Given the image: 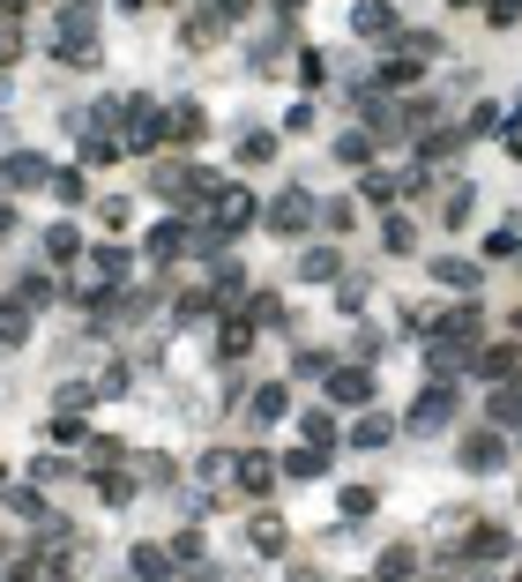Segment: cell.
<instances>
[{"mask_svg": "<svg viewBox=\"0 0 522 582\" xmlns=\"http://www.w3.org/2000/svg\"><path fill=\"white\" fill-rule=\"evenodd\" d=\"M328 463H336V448H322V441H298L292 456H284V479L306 485V479H328Z\"/></svg>", "mask_w": 522, "mask_h": 582, "instance_id": "603a6c76", "label": "cell"}, {"mask_svg": "<svg viewBox=\"0 0 522 582\" xmlns=\"http://www.w3.org/2000/svg\"><path fill=\"white\" fill-rule=\"evenodd\" d=\"M298 8H306V0H276V16H298Z\"/></svg>", "mask_w": 522, "mask_h": 582, "instance_id": "816d5d0a", "label": "cell"}, {"mask_svg": "<svg viewBox=\"0 0 522 582\" xmlns=\"http://www.w3.org/2000/svg\"><path fill=\"white\" fill-rule=\"evenodd\" d=\"M447 8H477V0H447Z\"/></svg>", "mask_w": 522, "mask_h": 582, "instance_id": "11a10c76", "label": "cell"}, {"mask_svg": "<svg viewBox=\"0 0 522 582\" xmlns=\"http://www.w3.org/2000/svg\"><path fill=\"white\" fill-rule=\"evenodd\" d=\"M373 575H381V582H411V575H418V553H411V545H388Z\"/></svg>", "mask_w": 522, "mask_h": 582, "instance_id": "ab89813d", "label": "cell"}, {"mask_svg": "<svg viewBox=\"0 0 522 582\" xmlns=\"http://www.w3.org/2000/svg\"><path fill=\"white\" fill-rule=\"evenodd\" d=\"M262 322V329H292V306H284V292H254V299H239Z\"/></svg>", "mask_w": 522, "mask_h": 582, "instance_id": "e575fe53", "label": "cell"}, {"mask_svg": "<svg viewBox=\"0 0 522 582\" xmlns=\"http://www.w3.org/2000/svg\"><path fill=\"white\" fill-rule=\"evenodd\" d=\"M284 135H314V98H298L292 112H284Z\"/></svg>", "mask_w": 522, "mask_h": 582, "instance_id": "c3c4849f", "label": "cell"}, {"mask_svg": "<svg viewBox=\"0 0 522 582\" xmlns=\"http://www.w3.org/2000/svg\"><path fill=\"white\" fill-rule=\"evenodd\" d=\"M328 366H336V358H328L322 344H298L292 352V381H328Z\"/></svg>", "mask_w": 522, "mask_h": 582, "instance_id": "f35d334b", "label": "cell"}, {"mask_svg": "<svg viewBox=\"0 0 522 582\" xmlns=\"http://www.w3.org/2000/svg\"><path fill=\"white\" fill-rule=\"evenodd\" d=\"M292 426H298V441H322V448H336V433H344L336 426V404H306Z\"/></svg>", "mask_w": 522, "mask_h": 582, "instance_id": "f1b7e54d", "label": "cell"}, {"mask_svg": "<svg viewBox=\"0 0 522 582\" xmlns=\"http://www.w3.org/2000/svg\"><path fill=\"white\" fill-rule=\"evenodd\" d=\"M396 433H403V418H388V411H373V404H366L358 418H351V433H344V441L358 448V456H366V448H388Z\"/></svg>", "mask_w": 522, "mask_h": 582, "instance_id": "e0dca14e", "label": "cell"}, {"mask_svg": "<svg viewBox=\"0 0 522 582\" xmlns=\"http://www.w3.org/2000/svg\"><path fill=\"white\" fill-rule=\"evenodd\" d=\"M201 142H209V105H201V98H179V105H173V150L187 157V150H201Z\"/></svg>", "mask_w": 522, "mask_h": 582, "instance_id": "9a60e30c", "label": "cell"}, {"mask_svg": "<svg viewBox=\"0 0 522 582\" xmlns=\"http://www.w3.org/2000/svg\"><path fill=\"white\" fill-rule=\"evenodd\" d=\"M247 553H262V560L292 553V523H284L276 507H254V515H247Z\"/></svg>", "mask_w": 522, "mask_h": 582, "instance_id": "9c48e42d", "label": "cell"}, {"mask_svg": "<svg viewBox=\"0 0 522 582\" xmlns=\"http://www.w3.org/2000/svg\"><path fill=\"white\" fill-rule=\"evenodd\" d=\"M0 344H8V352H16V344H30V306L16 299V292L0 299Z\"/></svg>", "mask_w": 522, "mask_h": 582, "instance_id": "836d02e7", "label": "cell"}, {"mask_svg": "<svg viewBox=\"0 0 522 582\" xmlns=\"http://www.w3.org/2000/svg\"><path fill=\"white\" fill-rule=\"evenodd\" d=\"M30 8H38V0H0V23H23Z\"/></svg>", "mask_w": 522, "mask_h": 582, "instance_id": "681fc988", "label": "cell"}, {"mask_svg": "<svg viewBox=\"0 0 522 582\" xmlns=\"http://www.w3.org/2000/svg\"><path fill=\"white\" fill-rule=\"evenodd\" d=\"M90 277H105V284H127L135 277V247H120V239H90V262H82Z\"/></svg>", "mask_w": 522, "mask_h": 582, "instance_id": "d6986e66", "label": "cell"}, {"mask_svg": "<svg viewBox=\"0 0 522 582\" xmlns=\"http://www.w3.org/2000/svg\"><path fill=\"white\" fill-rule=\"evenodd\" d=\"M16 299H23L30 314H46V306L68 299V284H52V269H23V277H16Z\"/></svg>", "mask_w": 522, "mask_h": 582, "instance_id": "d4e9b609", "label": "cell"}, {"mask_svg": "<svg viewBox=\"0 0 522 582\" xmlns=\"http://www.w3.org/2000/svg\"><path fill=\"white\" fill-rule=\"evenodd\" d=\"M373 142H381V135H358V127L336 135V165H373Z\"/></svg>", "mask_w": 522, "mask_h": 582, "instance_id": "b9f144b4", "label": "cell"}, {"mask_svg": "<svg viewBox=\"0 0 522 582\" xmlns=\"http://www.w3.org/2000/svg\"><path fill=\"white\" fill-rule=\"evenodd\" d=\"M52 172H60L52 157H38V150H8V157H0V195H46Z\"/></svg>", "mask_w": 522, "mask_h": 582, "instance_id": "8992f818", "label": "cell"}, {"mask_svg": "<svg viewBox=\"0 0 522 582\" xmlns=\"http://www.w3.org/2000/svg\"><path fill=\"white\" fill-rule=\"evenodd\" d=\"M127 568H135V582H173L179 575L173 537H142V545H127Z\"/></svg>", "mask_w": 522, "mask_h": 582, "instance_id": "30bf717a", "label": "cell"}, {"mask_svg": "<svg viewBox=\"0 0 522 582\" xmlns=\"http://www.w3.org/2000/svg\"><path fill=\"white\" fill-rule=\"evenodd\" d=\"M120 142H127V157H157L165 142H173V105H157V98H127V127H120Z\"/></svg>", "mask_w": 522, "mask_h": 582, "instance_id": "3957f363", "label": "cell"}, {"mask_svg": "<svg viewBox=\"0 0 522 582\" xmlns=\"http://www.w3.org/2000/svg\"><path fill=\"white\" fill-rule=\"evenodd\" d=\"M173 553H179V575H187V568L209 553V537H201V531H179V537H173Z\"/></svg>", "mask_w": 522, "mask_h": 582, "instance_id": "bcb514c9", "label": "cell"}, {"mask_svg": "<svg viewBox=\"0 0 522 582\" xmlns=\"http://www.w3.org/2000/svg\"><path fill=\"white\" fill-rule=\"evenodd\" d=\"M217 187L224 179L209 172V165H195V157H157V165H149V195H157L165 209H187V217H201Z\"/></svg>", "mask_w": 522, "mask_h": 582, "instance_id": "6da1fadb", "label": "cell"}, {"mask_svg": "<svg viewBox=\"0 0 522 582\" xmlns=\"http://www.w3.org/2000/svg\"><path fill=\"white\" fill-rule=\"evenodd\" d=\"M508 322H515V336H522V306H515V314H508Z\"/></svg>", "mask_w": 522, "mask_h": 582, "instance_id": "db71d44e", "label": "cell"}, {"mask_svg": "<svg viewBox=\"0 0 522 582\" xmlns=\"http://www.w3.org/2000/svg\"><path fill=\"white\" fill-rule=\"evenodd\" d=\"M75 157H82V165H120V135H105V127H82V135H75Z\"/></svg>", "mask_w": 522, "mask_h": 582, "instance_id": "f546056e", "label": "cell"}, {"mask_svg": "<svg viewBox=\"0 0 522 582\" xmlns=\"http://www.w3.org/2000/svg\"><path fill=\"white\" fill-rule=\"evenodd\" d=\"M344 269H351V262H344V247H328V239H322V247H306V254L292 262V277H298V284H336Z\"/></svg>", "mask_w": 522, "mask_h": 582, "instance_id": "ffe728a7", "label": "cell"}, {"mask_svg": "<svg viewBox=\"0 0 522 582\" xmlns=\"http://www.w3.org/2000/svg\"><path fill=\"white\" fill-rule=\"evenodd\" d=\"M224 30H232V16H217V8H187V16H179V46L187 52H217L224 46Z\"/></svg>", "mask_w": 522, "mask_h": 582, "instance_id": "7c38bea8", "label": "cell"}, {"mask_svg": "<svg viewBox=\"0 0 522 582\" xmlns=\"http://www.w3.org/2000/svg\"><path fill=\"white\" fill-rule=\"evenodd\" d=\"M366 299H373V284L344 269V277H336V314H366Z\"/></svg>", "mask_w": 522, "mask_h": 582, "instance_id": "60d3db41", "label": "cell"}, {"mask_svg": "<svg viewBox=\"0 0 522 582\" xmlns=\"http://www.w3.org/2000/svg\"><path fill=\"white\" fill-rule=\"evenodd\" d=\"M471 374L493 381V388H500V381H522V344H477V352H471Z\"/></svg>", "mask_w": 522, "mask_h": 582, "instance_id": "5bb4252c", "label": "cell"}, {"mask_svg": "<svg viewBox=\"0 0 522 582\" xmlns=\"http://www.w3.org/2000/svg\"><path fill=\"white\" fill-rule=\"evenodd\" d=\"M16 231V195H0V239Z\"/></svg>", "mask_w": 522, "mask_h": 582, "instance_id": "f907efd6", "label": "cell"}, {"mask_svg": "<svg viewBox=\"0 0 522 582\" xmlns=\"http://www.w3.org/2000/svg\"><path fill=\"white\" fill-rule=\"evenodd\" d=\"M30 485H75V456H68V448L38 456V463H30Z\"/></svg>", "mask_w": 522, "mask_h": 582, "instance_id": "8d00e7d4", "label": "cell"}, {"mask_svg": "<svg viewBox=\"0 0 522 582\" xmlns=\"http://www.w3.org/2000/svg\"><path fill=\"white\" fill-rule=\"evenodd\" d=\"M463 553H471V560H508V553H515V537H508V523H471Z\"/></svg>", "mask_w": 522, "mask_h": 582, "instance_id": "4316f807", "label": "cell"}, {"mask_svg": "<svg viewBox=\"0 0 522 582\" xmlns=\"http://www.w3.org/2000/svg\"><path fill=\"white\" fill-rule=\"evenodd\" d=\"M276 479H284V463H276L269 448H239V493H247V501H269Z\"/></svg>", "mask_w": 522, "mask_h": 582, "instance_id": "4fadbf2b", "label": "cell"}, {"mask_svg": "<svg viewBox=\"0 0 522 582\" xmlns=\"http://www.w3.org/2000/svg\"><path fill=\"white\" fill-rule=\"evenodd\" d=\"M16 60H23V30H16V23H0V76H8Z\"/></svg>", "mask_w": 522, "mask_h": 582, "instance_id": "7dc6e473", "label": "cell"}, {"mask_svg": "<svg viewBox=\"0 0 522 582\" xmlns=\"http://www.w3.org/2000/svg\"><path fill=\"white\" fill-rule=\"evenodd\" d=\"M396 30H403L396 0H358V8H351V38H373V46H396Z\"/></svg>", "mask_w": 522, "mask_h": 582, "instance_id": "8fae6325", "label": "cell"}, {"mask_svg": "<svg viewBox=\"0 0 522 582\" xmlns=\"http://www.w3.org/2000/svg\"><path fill=\"white\" fill-rule=\"evenodd\" d=\"M447 418H455V381H425L418 404L403 411V433H418V441H425V433H441Z\"/></svg>", "mask_w": 522, "mask_h": 582, "instance_id": "52a82bcc", "label": "cell"}, {"mask_svg": "<svg viewBox=\"0 0 522 582\" xmlns=\"http://www.w3.org/2000/svg\"><path fill=\"white\" fill-rule=\"evenodd\" d=\"M195 479L209 485V493H239V448H209V456L195 463Z\"/></svg>", "mask_w": 522, "mask_h": 582, "instance_id": "cb8c5ba5", "label": "cell"}, {"mask_svg": "<svg viewBox=\"0 0 522 582\" xmlns=\"http://www.w3.org/2000/svg\"><path fill=\"white\" fill-rule=\"evenodd\" d=\"M322 388H328V404L336 411H366L373 404V358H336Z\"/></svg>", "mask_w": 522, "mask_h": 582, "instance_id": "5b68a950", "label": "cell"}, {"mask_svg": "<svg viewBox=\"0 0 522 582\" xmlns=\"http://www.w3.org/2000/svg\"><path fill=\"white\" fill-rule=\"evenodd\" d=\"M292 76H298V90H322V82H328V52L322 46H298L292 52Z\"/></svg>", "mask_w": 522, "mask_h": 582, "instance_id": "d590c367", "label": "cell"}, {"mask_svg": "<svg viewBox=\"0 0 522 582\" xmlns=\"http://www.w3.org/2000/svg\"><path fill=\"white\" fill-rule=\"evenodd\" d=\"M195 225L209 231V239H224V247H232V239H247V231L262 225V203H254V187H232V179H224V187L209 195V209H201Z\"/></svg>", "mask_w": 522, "mask_h": 582, "instance_id": "7a4b0ae2", "label": "cell"}, {"mask_svg": "<svg viewBox=\"0 0 522 582\" xmlns=\"http://www.w3.org/2000/svg\"><path fill=\"white\" fill-rule=\"evenodd\" d=\"M336 507H344V515H373V507H381V485H344Z\"/></svg>", "mask_w": 522, "mask_h": 582, "instance_id": "ee69618b", "label": "cell"}, {"mask_svg": "<svg viewBox=\"0 0 522 582\" xmlns=\"http://www.w3.org/2000/svg\"><path fill=\"white\" fill-rule=\"evenodd\" d=\"M82 262H90V231L75 225V217H60V225H46V269H82Z\"/></svg>", "mask_w": 522, "mask_h": 582, "instance_id": "ba28073f", "label": "cell"}, {"mask_svg": "<svg viewBox=\"0 0 522 582\" xmlns=\"http://www.w3.org/2000/svg\"><path fill=\"white\" fill-rule=\"evenodd\" d=\"M358 209H366L358 195H336V203H322V225H328V239H344V231L358 225Z\"/></svg>", "mask_w": 522, "mask_h": 582, "instance_id": "74e56055", "label": "cell"}, {"mask_svg": "<svg viewBox=\"0 0 522 582\" xmlns=\"http://www.w3.org/2000/svg\"><path fill=\"white\" fill-rule=\"evenodd\" d=\"M455 463H463L471 479H485V471H500V463H508V441H500V433H463Z\"/></svg>", "mask_w": 522, "mask_h": 582, "instance_id": "ac0fdd59", "label": "cell"}, {"mask_svg": "<svg viewBox=\"0 0 522 582\" xmlns=\"http://www.w3.org/2000/svg\"><path fill=\"white\" fill-rule=\"evenodd\" d=\"M425 277L447 284V292H477V284H485V262H471V254H433Z\"/></svg>", "mask_w": 522, "mask_h": 582, "instance_id": "2e32d148", "label": "cell"}, {"mask_svg": "<svg viewBox=\"0 0 522 582\" xmlns=\"http://www.w3.org/2000/svg\"><path fill=\"white\" fill-rule=\"evenodd\" d=\"M515 254H522V231H485L477 262H515Z\"/></svg>", "mask_w": 522, "mask_h": 582, "instance_id": "7bdbcfd3", "label": "cell"}, {"mask_svg": "<svg viewBox=\"0 0 522 582\" xmlns=\"http://www.w3.org/2000/svg\"><path fill=\"white\" fill-rule=\"evenodd\" d=\"M8 515H16V523H38V531L52 523V507H46V493H38V485H8Z\"/></svg>", "mask_w": 522, "mask_h": 582, "instance_id": "d6a6232c", "label": "cell"}, {"mask_svg": "<svg viewBox=\"0 0 522 582\" xmlns=\"http://www.w3.org/2000/svg\"><path fill=\"white\" fill-rule=\"evenodd\" d=\"M262 225H269L276 239H306V231L322 225V203H314L306 187H284V195H276V203L262 209Z\"/></svg>", "mask_w": 522, "mask_h": 582, "instance_id": "277c9868", "label": "cell"}, {"mask_svg": "<svg viewBox=\"0 0 522 582\" xmlns=\"http://www.w3.org/2000/svg\"><path fill=\"white\" fill-rule=\"evenodd\" d=\"M232 165H239V172H262V165H276V135H269V127H247V135L232 142Z\"/></svg>", "mask_w": 522, "mask_h": 582, "instance_id": "484cf974", "label": "cell"}, {"mask_svg": "<svg viewBox=\"0 0 522 582\" xmlns=\"http://www.w3.org/2000/svg\"><path fill=\"white\" fill-rule=\"evenodd\" d=\"M8 553H16V545H8V531H0V560H8Z\"/></svg>", "mask_w": 522, "mask_h": 582, "instance_id": "f5cc1de1", "label": "cell"}, {"mask_svg": "<svg viewBox=\"0 0 522 582\" xmlns=\"http://www.w3.org/2000/svg\"><path fill=\"white\" fill-rule=\"evenodd\" d=\"M247 411L262 418V426H284V418H292V388H284V381H254V388H247Z\"/></svg>", "mask_w": 522, "mask_h": 582, "instance_id": "44dd1931", "label": "cell"}, {"mask_svg": "<svg viewBox=\"0 0 522 582\" xmlns=\"http://www.w3.org/2000/svg\"><path fill=\"white\" fill-rule=\"evenodd\" d=\"M98 225H105V231H127V225H135V203H127V195H105V203H98Z\"/></svg>", "mask_w": 522, "mask_h": 582, "instance_id": "f6af8a7d", "label": "cell"}, {"mask_svg": "<svg viewBox=\"0 0 522 582\" xmlns=\"http://www.w3.org/2000/svg\"><path fill=\"white\" fill-rule=\"evenodd\" d=\"M366 209H396V195H403V179L396 172H358V187H351Z\"/></svg>", "mask_w": 522, "mask_h": 582, "instance_id": "1f68e13d", "label": "cell"}, {"mask_svg": "<svg viewBox=\"0 0 522 582\" xmlns=\"http://www.w3.org/2000/svg\"><path fill=\"white\" fill-rule=\"evenodd\" d=\"M46 195H52L60 209H82V203H90V165H60Z\"/></svg>", "mask_w": 522, "mask_h": 582, "instance_id": "83f0119b", "label": "cell"}, {"mask_svg": "<svg viewBox=\"0 0 522 582\" xmlns=\"http://www.w3.org/2000/svg\"><path fill=\"white\" fill-rule=\"evenodd\" d=\"M471 217H477V187H471V179H447L441 225H447V231H463V225H471Z\"/></svg>", "mask_w": 522, "mask_h": 582, "instance_id": "4dcf8cb0", "label": "cell"}, {"mask_svg": "<svg viewBox=\"0 0 522 582\" xmlns=\"http://www.w3.org/2000/svg\"><path fill=\"white\" fill-rule=\"evenodd\" d=\"M381 254L411 262V254H418V217H403V209H381Z\"/></svg>", "mask_w": 522, "mask_h": 582, "instance_id": "7402d4cb", "label": "cell"}]
</instances>
